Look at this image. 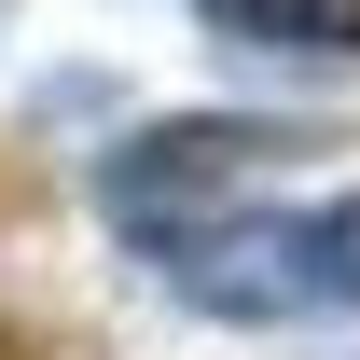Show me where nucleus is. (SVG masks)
Returning a JSON list of instances; mask_svg holds the SVG:
<instances>
[{
  "mask_svg": "<svg viewBox=\"0 0 360 360\" xmlns=\"http://www.w3.org/2000/svg\"><path fill=\"white\" fill-rule=\"evenodd\" d=\"M277 153H291L277 125H153V139H125V153H111V180H97V194H111V222H125V236H153V250H167V236L222 222L236 180H264Z\"/></svg>",
  "mask_w": 360,
  "mask_h": 360,
  "instance_id": "obj_2",
  "label": "nucleus"
},
{
  "mask_svg": "<svg viewBox=\"0 0 360 360\" xmlns=\"http://www.w3.org/2000/svg\"><path fill=\"white\" fill-rule=\"evenodd\" d=\"M194 14L264 56H360V0H194Z\"/></svg>",
  "mask_w": 360,
  "mask_h": 360,
  "instance_id": "obj_3",
  "label": "nucleus"
},
{
  "mask_svg": "<svg viewBox=\"0 0 360 360\" xmlns=\"http://www.w3.org/2000/svg\"><path fill=\"white\" fill-rule=\"evenodd\" d=\"M167 291L208 305V319H250V333L360 319V194H319V208H222V222L167 236Z\"/></svg>",
  "mask_w": 360,
  "mask_h": 360,
  "instance_id": "obj_1",
  "label": "nucleus"
}]
</instances>
